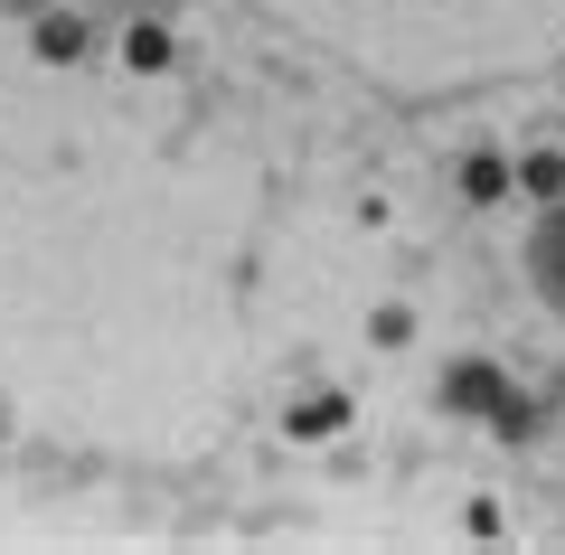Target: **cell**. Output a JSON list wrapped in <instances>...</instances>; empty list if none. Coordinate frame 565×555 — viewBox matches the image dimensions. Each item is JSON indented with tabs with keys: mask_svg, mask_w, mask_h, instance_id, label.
<instances>
[{
	"mask_svg": "<svg viewBox=\"0 0 565 555\" xmlns=\"http://www.w3.org/2000/svg\"><path fill=\"white\" fill-rule=\"evenodd\" d=\"M500 396H509V377L490 367V357H462V367L444 377V405H452V415H500Z\"/></svg>",
	"mask_w": 565,
	"mask_h": 555,
	"instance_id": "obj_1",
	"label": "cell"
},
{
	"mask_svg": "<svg viewBox=\"0 0 565 555\" xmlns=\"http://www.w3.org/2000/svg\"><path fill=\"white\" fill-rule=\"evenodd\" d=\"M527 264H537L546 301L565 311V199H546V217H537V245H527Z\"/></svg>",
	"mask_w": 565,
	"mask_h": 555,
	"instance_id": "obj_2",
	"label": "cell"
},
{
	"mask_svg": "<svg viewBox=\"0 0 565 555\" xmlns=\"http://www.w3.org/2000/svg\"><path fill=\"white\" fill-rule=\"evenodd\" d=\"M122 66H132V76H170V29L132 20V29H122Z\"/></svg>",
	"mask_w": 565,
	"mask_h": 555,
	"instance_id": "obj_3",
	"label": "cell"
},
{
	"mask_svg": "<svg viewBox=\"0 0 565 555\" xmlns=\"http://www.w3.org/2000/svg\"><path fill=\"white\" fill-rule=\"evenodd\" d=\"M39 57L47 66H76L85 57V20H76V10H47V20H39Z\"/></svg>",
	"mask_w": 565,
	"mask_h": 555,
	"instance_id": "obj_4",
	"label": "cell"
},
{
	"mask_svg": "<svg viewBox=\"0 0 565 555\" xmlns=\"http://www.w3.org/2000/svg\"><path fill=\"white\" fill-rule=\"evenodd\" d=\"M340 424H349V396H311V405H292V434H302V442L340 434Z\"/></svg>",
	"mask_w": 565,
	"mask_h": 555,
	"instance_id": "obj_5",
	"label": "cell"
},
{
	"mask_svg": "<svg viewBox=\"0 0 565 555\" xmlns=\"http://www.w3.org/2000/svg\"><path fill=\"white\" fill-rule=\"evenodd\" d=\"M519 189H527V199H537V207H546V199H565V160H556V151L519 160Z\"/></svg>",
	"mask_w": 565,
	"mask_h": 555,
	"instance_id": "obj_6",
	"label": "cell"
},
{
	"mask_svg": "<svg viewBox=\"0 0 565 555\" xmlns=\"http://www.w3.org/2000/svg\"><path fill=\"white\" fill-rule=\"evenodd\" d=\"M462 189H471L481 207H490V199H509V160H500V151H481V160L462 170Z\"/></svg>",
	"mask_w": 565,
	"mask_h": 555,
	"instance_id": "obj_7",
	"label": "cell"
},
{
	"mask_svg": "<svg viewBox=\"0 0 565 555\" xmlns=\"http://www.w3.org/2000/svg\"><path fill=\"white\" fill-rule=\"evenodd\" d=\"M20 10H47V0H20Z\"/></svg>",
	"mask_w": 565,
	"mask_h": 555,
	"instance_id": "obj_8",
	"label": "cell"
}]
</instances>
